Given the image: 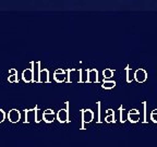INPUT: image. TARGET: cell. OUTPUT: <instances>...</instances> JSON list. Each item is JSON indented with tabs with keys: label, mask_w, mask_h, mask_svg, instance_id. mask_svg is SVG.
Segmentation results:
<instances>
[]
</instances>
